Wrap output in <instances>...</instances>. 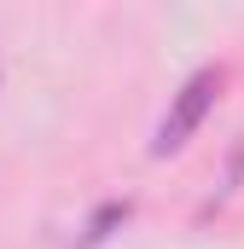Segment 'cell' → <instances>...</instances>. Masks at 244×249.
<instances>
[{
	"label": "cell",
	"mask_w": 244,
	"mask_h": 249,
	"mask_svg": "<svg viewBox=\"0 0 244 249\" xmlns=\"http://www.w3.org/2000/svg\"><path fill=\"white\" fill-rule=\"evenodd\" d=\"M128 214H134V203H128V197H111V203H99V209L87 214V232H81V244H87V249H93V244H105V238L117 232Z\"/></svg>",
	"instance_id": "obj_2"
},
{
	"label": "cell",
	"mask_w": 244,
	"mask_h": 249,
	"mask_svg": "<svg viewBox=\"0 0 244 249\" xmlns=\"http://www.w3.org/2000/svg\"><path fill=\"white\" fill-rule=\"evenodd\" d=\"M221 87H227V70H221V64H203V70H192V75L181 81V93L169 99L163 122H157V133H151V157H157V162H163V157H181L186 145H192V133H198L203 116L215 110Z\"/></svg>",
	"instance_id": "obj_1"
}]
</instances>
